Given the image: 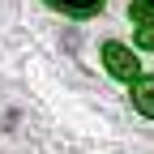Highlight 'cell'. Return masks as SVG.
I'll use <instances>...</instances> for the list:
<instances>
[{"mask_svg": "<svg viewBox=\"0 0 154 154\" xmlns=\"http://www.w3.org/2000/svg\"><path fill=\"white\" fill-rule=\"evenodd\" d=\"M103 64H107L111 77H120V82H137V77H141L137 51H128L124 43H103Z\"/></svg>", "mask_w": 154, "mask_h": 154, "instance_id": "obj_1", "label": "cell"}, {"mask_svg": "<svg viewBox=\"0 0 154 154\" xmlns=\"http://www.w3.org/2000/svg\"><path fill=\"white\" fill-rule=\"evenodd\" d=\"M133 107H137L146 120H154V77H137V82H133Z\"/></svg>", "mask_w": 154, "mask_h": 154, "instance_id": "obj_2", "label": "cell"}, {"mask_svg": "<svg viewBox=\"0 0 154 154\" xmlns=\"http://www.w3.org/2000/svg\"><path fill=\"white\" fill-rule=\"evenodd\" d=\"M51 9H64V13H73V17H90V13H99L103 9V0H47Z\"/></svg>", "mask_w": 154, "mask_h": 154, "instance_id": "obj_3", "label": "cell"}, {"mask_svg": "<svg viewBox=\"0 0 154 154\" xmlns=\"http://www.w3.org/2000/svg\"><path fill=\"white\" fill-rule=\"evenodd\" d=\"M128 13H133V22H154V0H133V5H128Z\"/></svg>", "mask_w": 154, "mask_h": 154, "instance_id": "obj_4", "label": "cell"}, {"mask_svg": "<svg viewBox=\"0 0 154 154\" xmlns=\"http://www.w3.org/2000/svg\"><path fill=\"white\" fill-rule=\"evenodd\" d=\"M137 43H141V47H154V22H146V26L137 30Z\"/></svg>", "mask_w": 154, "mask_h": 154, "instance_id": "obj_5", "label": "cell"}]
</instances>
